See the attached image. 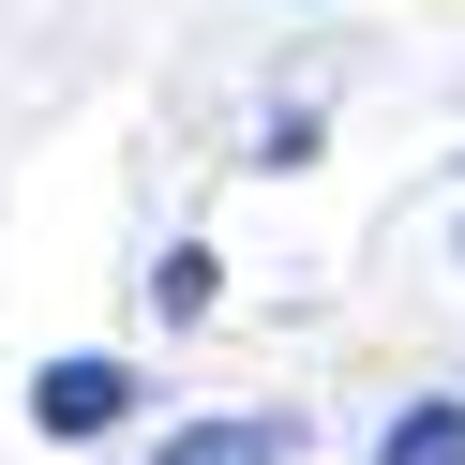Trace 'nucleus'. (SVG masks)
<instances>
[{
	"label": "nucleus",
	"instance_id": "f257e3e1",
	"mask_svg": "<svg viewBox=\"0 0 465 465\" xmlns=\"http://www.w3.org/2000/svg\"><path fill=\"white\" fill-rule=\"evenodd\" d=\"M121 405H135L121 361H45V375H31V420H45V435H105Z\"/></svg>",
	"mask_w": 465,
	"mask_h": 465
},
{
	"label": "nucleus",
	"instance_id": "f03ea898",
	"mask_svg": "<svg viewBox=\"0 0 465 465\" xmlns=\"http://www.w3.org/2000/svg\"><path fill=\"white\" fill-rule=\"evenodd\" d=\"M301 450V420H195V435H165L151 465H285Z\"/></svg>",
	"mask_w": 465,
	"mask_h": 465
},
{
	"label": "nucleus",
	"instance_id": "7ed1b4c3",
	"mask_svg": "<svg viewBox=\"0 0 465 465\" xmlns=\"http://www.w3.org/2000/svg\"><path fill=\"white\" fill-rule=\"evenodd\" d=\"M375 465H465V405H405V420L375 435Z\"/></svg>",
	"mask_w": 465,
	"mask_h": 465
},
{
	"label": "nucleus",
	"instance_id": "20e7f679",
	"mask_svg": "<svg viewBox=\"0 0 465 465\" xmlns=\"http://www.w3.org/2000/svg\"><path fill=\"white\" fill-rule=\"evenodd\" d=\"M450 255H465V225H450Z\"/></svg>",
	"mask_w": 465,
	"mask_h": 465
}]
</instances>
